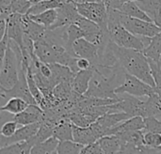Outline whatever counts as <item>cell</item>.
<instances>
[{
    "instance_id": "obj_1",
    "label": "cell",
    "mask_w": 161,
    "mask_h": 154,
    "mask_svg": "<svg viewBox=\"0 0 161 154\" xmlns=\"http://www.w3.org/2000/svg\"><path fill=\"white\" fill-rule=\"evenodd\" d=\"M111 46L118 57L121 66L125 70L127 73L141 79L155 88L156 85L152 75L150 64L143 52L120 47L116 45L112 40Z\"/></svg>"
},
{
    "instance_id": "obj_2",
    "label": "cell",
    "mask_w": 161,
    "mask_h": 154,
    "mask_svg": "<svg viewBox=\"0 0 161 154\" xmlns=\"http://www.w3.org/2000/svg\"><path fill=\"white\" fill-rule=\"evenodd\" d=\"M22 58L21 47L15 41L9 40L5 57L1 60L0 89L9 90L18 83Z\"/></svg>"
},
{
    "instance_id": "obj_3",
    "label": "cell",
    "mask_w": 161,
    "mask_h": 154,
    "mask_svg": "<svg viewBox=\"0 0 161 154\" xmlns=\"http://www.w3.org/2000/svg\"><path fill=\"white\" fill-rule=\"evenodd\" d=\"M110 40L118 46L143 52L145 49L144 43L141 37H138L128 31L121 24H110L108 26Z\"/></svg>"
},
{
    "instance_id": "obj_4",
    "label": "cell",
    "mask_w": 161,
    "mask_h": 154,
    "mask_svg": "<svg viewBox=\"0 0 161 154\" xmlns=\"http://www.w3.org/2000/svg\"><path fill=\"white\" fill-rule=\"evenodd\" d=\"M119 96L120 101L108 106L110 113H125L131 118H146L145 101H142L141 99L128 94H122Z\"/></svg>"
},
{
    "instance_id": "obj_5",
    "label": "cell",
    "mask_w": 161,
    "mask_h": 154,
    "mask_svg": "<svg viewBox=\"0 0 161 154\" xmlns=\"http://www.w3.org/2000/svg\"><path fill=\"white\" fill-rule=\"evenodd\" d=\"M26 71L27 68L22 66L21 64V68L19 72V80L18 83L15 85V87L9 90L0 89V97L2 101H6L7 103L11 98H21L30 105H38L36 100L32 96L28 88L27 79H26Z\"/></svg>"
},
{
    "instance_id": "obj_6",
    "label": "cell",
    "mask_w": 161,
    "mask_h": 154,
    "mask_svg": "<svg viewBox=\"0 0 161 154\" xmlns=\"http://www.w3.org/2000/svg\"><path fill=\"white\" fill-rule=\"evenodd\" d=\"M78 13L97 24L102 29H108V8L103 2L94 3H76Z\"/></svg>"
},
{
    "instance_id": "obj_7",
    "label": "cell",
    "mask_w": 161,
    "mask_h": 154,
    "mask_svg": "<svg viewBox=\"0 0 161 154\" xmlns=\"http://www.w3.org/2000/svg\"><path fill=\"white\" fill-rule=\"evenodd\" d=\"M120 23L128 31L138 37L153 38L161 32V28L155 23L131 18L123 14L122 12L120 16Z\"/></svg>"
},
{
    "instance_id": "obj_8",
    "label": "cell",
    "mask_w": 161,
    "mask_h": 154,
    "mask_svg": "<svg viewBox=\"0 0 161 154\" xmlns=\"http://www.w3.org/2000/svg\"><path fill=\"white\" fill-rule=\"evenodd\" d=\"M155 93V88L141 79L126 73L124 83L115 90L116 95L128 94L134 97H149Z\"/></svg>"
},
{
    "instance_id": "obj_9",
    "label": "cell",
    "mask_w": 161,
    "mask_h": 154,
    "mask_svg": "<svg viewBox=\"0 0 161 154\" xmlns=\"http://www.w3.org/2000/svg\"><path fill=\"white\" fill-rule=\"evenodd\" d=\"M23 16L18 13L10 14L7 19V35L10 40L15 41L21 48L23 47V40L25 36Z\"/></svg>"
},
{
    "instance_id": "obj_10",
    "label": "cell",
    "mask_w": 161,
    "mask_h": 154,
    "mask_svg": "<svg viewBox=\"0 0 161 154\" xmlns=\"http://www.w3.org/2000/svg\"><path fill=\"white\" fill-rule=\"evenodd\" d=\"M41 126V122L26 125V126H20L19 129L16 131V133L8 138L1 136L0 138V147L4 148L8 145L18 143V142H23V141H28L32 137L36 135L38 133L39 129Z\"/></svg>"
},
{
    "instance_id": "obj_11",
    "label": "cell",
    "mask_w": 161,
    "mask_h": 154,
    "mask_svg": "<svg viewBox=\"0 0 161 154\" xmlns=\"http://www.w3.org/2000/svg\"><path fill=\"white\" fill-rule=\"evenodd\" d=\"M73 50L76 57L86 58L90 60L92 65H96L99 58V49L97 46L87 40L85 38L79 39L73 44Z\"/></svg>"
},
{
    "instance_id": "obj_12",
    "label": "cell",
    "mask_w": 161,
    "mask_h": 154,
    "mask_svg": "<svg viewBox=\"0 0 161 154\" xmlns=\"http://www.w3.org/2000/svg\"><path fill=\"white\" fill-rule=\"evenodd\" d=\"M44 111L39 105H29L24 112L13 116L10 119L20 126H26L41 122L43 119Z\"/></svg>"
},
{
    "instance_id": "obj_13",
    "label": "cell",
    "mask_w": 161,
    "mask_h": 154,
    "mask_svg": "<svg viewBox=\"0 0 161 154\" xmlns=\"http://www.w3.org/2000/svg\"><path fill=\"white\" fill-rule=\"evenodd\" d=\"M131 119V117L125 113H108L100 117L95 122L106 132V136H108L109 131L124 121Z\"/></svg>"
},
{
    "instance_id": "obj_14",
    "label": "cell",
    "mask_w": 161,
    "mask_h": 154,
    "mask_svg": "<svg viewBox=\"0 0 161 154\" xmlns=\"http://www.w3.org/2000/svg\"><path fill=\"white\" fill-rule=\"evenodd\" d=\"M94 73V69L80 71L78 72L74 78L73 82V90L79 96H84L89 89L90 83L92 79Z\"/></svg>"
},
{
    "instance_id": "obj_15",
    "label": "cell",
    "mask_w": 161,
    "mask_h": 154,
    "mask_svg": "<svg viewBox=\"0 0 161 154\" xmlns=\"http://www.w3.org/2000/svg\"><path fill=\"white\" fill-rule=\"evenodd\" d=\"M73 133L74 141L84 147L94 144L99 140L92 126H89L87 128H80L73 125Z\"/></svg>"
},
{
    "instance_id": "obj_16",
    "label": "cell",
    "mask_w": 161,
    "mask_h": 154,
    "mask_svg": "<svg viewBox=\"0 0 161 154\" xmlns=\"http://www.w3.org/2000/svg\"><path fill=\"white\" fill-rule=\"evenodd\" d=\"M143 130H145L144 119L142 117H134L124 121L117 127L111 129L108 135H115L119 133L129 132V131H143Z\"/></svg>"
},
{
    "instance_id": "obj_17",
    "label": "cell",
    "mask_w": 161,
    "mask_h": 154,
    "mask_svg": "<svg viewBox=\"0 0 161 154\" xmlns=\"http://www.w3.org/2000/svg\"><path fill=\"white\" fill-rule=\"evenodd\" d=\"M23 24L25 34L27 35L34 42L41 40L47 29L44 26L33 22L27 15L23 16Z\"/></svg>"
},
{
    "instance_id": "obj_18",
    "label": "cell",
    "mask_w": 161,
    "mask_h": 154,
    "mask_svg": "<svg viewBox=\"0 0 161 154\" xmlns=\"http://www.w3.org/2000/svg\"><path fill=\"white\" fill-rule=\"evenodd\" d=\"M54 137H56L59 142L64 141H74L73 124L69 118H63L58 126L54 130Z\"/></svg>"
},
{
    "instance_id": "obj_19",
    "label": "cell",
    "mask_w": 161,
    "mask_h": 154,
    "mask_svg": "<svg viewBox=\"0 0 161 154\" xmlns=\"http://www.w3.org/2000/svg\"><path fill=\"white\" fill-rule=\"evenodd\" d=\"M67 0H41L34 3L30 8L26 15H37L50 9H59L61 8Z\"/></svg>"
},
{
    "instance_id": "obj_20",
    "label": "cell",
    "mask_w": 161,
    "mask_h": 154,
    "mask_svg": "<svg viewBox=\"0 0 161 154\" xmlns=\"http://www.w3.org/2000/svg\"><path fill=\"white\" fill-rule=\"evenodd\" d=\"M123 14L135 18V19H140L142 21L146 22H153L152 19L140 8V6L137 4V2H127L122 5L121 8L119 9ZM154 23V22H153Z\"/></svg>"
},
{
    "instance_id": "obj_21",
    "label": "cell",
    "mask_w": 161,
    "mask_h": 154,
    "mask_svg": "<svg viewBox=\"0 0 161 154\" xmlns=\"http://www.w3.org/2000/svg\"><path fill=\"white\" fill-rule=\"evenodd\" d=\"M122 144H128L135 147H142L144 145V132L143 131H129L119 133L115 135Z\"/></svg>"
},
{
    "instance_id": "obj_22",
    "label": "cell",
    "mask_w": 161,
    "mask_h": 154,
    "mask_svg": "<svg viewBox=\"0 0 161 154\" xmlns=\"http://www.w3.org/2000/svg\"><path fill=\"white\" fill-rule=\"evenodd\" d=\"M97 143L105 154H119L122 148V143L116 135L104 136Z\"/></svg>"
},
{
    "instance_id": "obj_23",
    "label": "cell",
    "mask_w": 161,
    "mask_h": 154,
    "mask_svg": "<svg viewBox=\"0 0 161 154\" xmlns=\"http://www.w3.org/2000/svg\"><path fill=\"white\" fill-rule=\"evenodd\" d=\"M30 104L21 98H11L0 108L1 112H6L9 115L16 116L24 112Z\"/></svg>"
},
{
    "instance_id": "obj_24",
    "label": "cell",
    "mask_w": 161,
    "mask_h": 154,
    "mask_svg": "<svg viewBox=\"0 0 161 154\" xmlns=\"http://www.w3.org/2000/svg\"><path fill=\"white\" fill-rule=\"evenodd\" d=\"M27 16L33 22L48 29L56 23L58 19V9H50V10H46L37 15H27Z\"/></svg>"
},
{
    "instance_id": "obj_25",
    "label": "cell",
    "mask_w": 161,
    "mask_h": 154,
    "mask_svg": "<svg viewBox=\"0 0 161 154\" xmlns=\"http://www.w3.org/2000/svg\"><path fill=\"white\" fill-rule=\"evenodd\" d=\"M144 56L156 62L159 61L161 56V32L151 39L150 44L143 51Z\"/></svg>"
},
{
    "instance_id": "obj_26",
    "label": "cell",
    "mask_w": 161,
    "mask_h": 154,
    "mask_svg": "<svg viewBox=\"0 0 161 154\" xmlns=\"http://www.w3.org/2000/svg\"><path fill=\"white\" fill-rule=\"evenodd\" d=\"M145 104H146V118H150V117L158 118L161 113V97L158 93H156V91L151 96L146 97Z\"/></svg>"
},
{
    "instance_id": "obj_27",
    "label": "cell",
    "mask_w": 161,
    "mask_h": 154,
    "mask_svg": "<svg viewBox=\"0 0 161 154\" xmlns=\"http://www.w3.org/2000/svg\"><path fill=\"white\" fill-rule=\"evenodd\" d=\"M33 145L28 141H23L8 145L0 149L1 154H30Z\"/></svg>"
},
{
    "instance_id": "obj_28",
    "label": "cell",
    "mask_w": 161,
    "mask_h": 154,
    "mask_svg": "<svg viewBox=\"0 0 161 154\" xmlns=\"http://www.w3.org/2000/svg\"><path fill=\"white\" fill-rule=\"evenodd\" d=\"M59 141L56 137H51L46 141L33 146L30 154H52L58 149Z\"/></svg>"
},
{
    "instance_id": "obj_29",
    "label": "cell",
    "mask_w": 161,
    "mask_h": 154,
    "mask_svg": "<svg viewBox=\"0 0 161 154\" xmlns=\"http://www.w3.org/2000/svg\"><path fill=\"white\" fill-rule=\"evenodd\" d=\"M161 0H139L137 4L154 22L160 6Z\"/></svg>"
},
{
    "instance_id": "obj_30",
    "label": "cell",
    "mask_w": 161,
    "mask_h": 154,
    "mask_svg": "<svg viewBox=\"0 0 161 154\" xmlns=\"http://www.w3.org/2000/svg\"><path fill=\"white\" fill-rule=\"evenodd\" d=\"M84 146L75 141H64L59 142L56 151L58 154H80Z\"/></svg>"
},
{
    "instance_id": "obj_31",
    "label": "cell",
    "mask_w": 161,
    "mask_h": 154,
    "mask_svg": "<svg viewBox=\"0 0 161 154\" xmlns=\"http://www.w3.org/2000/svg\"><path fill=\"white\" fill-rule=\"evenodd\" d=\"M82 38H85V34L77 24H72L69 26H67V40H68V45L71 49H73V44L76 40Z\"/></svg>"
},
{
    "instance_id": "obj_32",
    "label": "cell",
    "mask_w": 161,
    "mask_h": 154,
    "mask_svg": "<svg viewBox=\"0 0 161 154\" xmlns=\"http://www.w3.org/2000/svg\"><path fill=\"white\" fill-rule=\"evenodd\" d=\"M32 5L33 4L30 0H12L9 5V8L12 13L26 15Z\"/></svg>"
},
{
    "instance_id": "obj_33",
    "label": "cell",
    "mask_w": 161,
    "mask_h": 154,
    "mask_svg": "<svg viewBox=\"0 0 161 154\" xmlns=\"http://www.w3.org/2000/svg\"><path fill=\"white\" fill-rule=\"evenodd\" d=\"M149 64H150V68H151V72H152V75L155 81V91L156 93H158L161 97V67L158 62H156L154 60L148 59Z\"/></svg>"
},
{
    "instance_id": "obj_34",
    "label": "cell",
    "mask_w": 161,
    "mask_h": 154,
    "mask_svg": "<svg viewBox=\"0 0 161 154\" xmlns=\"http://www.w3.org/2000/svg\"><path fill=\"white\" fill-rule=\"evenodd\" d=\"M144 145L149 148L158 149L161 147V135L157 133L144 132Z\"/></svg>"
},
{
    "instance_id": "obj_35",
    "label": "cell",
    "mask_w": 161,
    "mask_h": 154,
    "mask_svg": "<svg viewBox=\"0 0 161 154\" xmlns=\"http://www.w3.org/2000/svg\"><path fill=\"white\" fill-rule=\"evenodd\" d=\"M19 127H20V125L13 120L5 121L1 127V131H0L1 136L6 137V138L11 137L16 133V131L19 129Z\"/></svg>"
},
{
    "instance_id": "obj_36",
    "label": "cell",
    "mask_w": 161,
    "mask_h": 154,
    "mask_svg": "<svg viewBox=\"0 0 161 154\" xmlns=\"http://www.w3.org/2000/svg\"><path fill=\"white\" fill-rule=\"evenodd\" d=\"M145 122V132H151V133H157L161 135V120L155 118L150 117L144 119Z\"/></svg>"
},
{
    "instance_id": "obj_37",
    "label": "cell",
    "mask_w": 161,
    "mask_h": 154,
    "mask_svg": "<svg viewBox=\"0 0 161 154\" xmlns=\"http://www.w3.org/2000/svg\"><path fill=\"white\" fill-rule=\"evenodd\" d=\"M80 154H105L104 151H102V149L100 148L99 144L96 142L94 144L89 145V146H85L81 151Z\"/></svg>"
},
{
    "instance_id": "obj_38",
    "label": "cell",
    "mask_w": 161,
    "mask_h": 154,
    "mask_svg": "<svg viewBox=\"0 0 161 154\" xmlns=\"http://www.w3.org/2000/svg\"><path fill=\"white\" fill-rule=\"evenodd\" d=\"M76 67L78 69V71H87V70H91L93 68L92 63L86 59V58H77L76 60Z\"/></svg>"
},
{
    "instance_id": "obj_39",
    "label": "cell",
    "mask_w": 161,
    "mask_h": 154,
    "mask_svg": "<svg viewBox=\"0 0 161 154\" xmlns=\"http://www.w3.org/2000/svg\"><path fill=\"white\" fill-rule=\"evenodd\" d=\"M154 23L161 28V2H160V6H159V8H158V11L157 13V16L154 20Z\"/></svg>"
},
{
    "instance_id": "obj_40",
    "label": "cell",
    "mask_w": 161,
    "mask_h": 154,
    "mask_svg": "<svg viewBox=\"0 0 161 154\" xmlns=\"http://www.w3.org/2000/svg\"><path fill=\"white\" fill-rule=\"evenodd\" d=\"M12 0H0V8H9V5Z\"/></svg>"
},
{
    "instance_id": "obj_41",
    "label": "cell",
    "mask_w": 161,
    "mask_h": 154,
    "mask_svg": "<svg viewBox=\"0 0 161 154\" xmlns=\"http://www.w3.org/2000/svg\"><path fill=\"white\" fill-rule=\"evenodd\" d=\"M94 2H103V0H78L77 3H94Z\"/></svg>"
},
{
    "instance_id": "obj_42",
    "label": "cell",
    "mask_w": 161,
    "mask_h": 154,
    "mask_svg": "<svg viewBox=\"0 0 161 154\" xmlns=\"http://www.w3.org/2000/svg\"><path fill=\"white\" fill-rule=\"evenodd\" d=\"M30 1H31L32 4H34V3H37V2H39V1H41V0H30Z\"/></svg>"
},
{
    "instance_id": "obj_43",
    "label": "cell",
    "mask_w": 161,
    "mask_h": 154,
    "mask_svg": "<svg viewBox=\"0 0 161 154\" xmlns=\"http://www.w3.org/2000/svg\"><path fill=\"white\" fill-rule=\"evenodd\" d=\"M158 63H159V65H160V67H161V56H160V58H159V61H158Z\"/></svg>"
},
{
    "instance_id": "obj_44",
    "label": "cell",
    "mask_w": 161,
    "mask_h": 154,
    "mask_svg": "<svg viewBox=\"0 0 161 154\" xmlns=\"http://www.w3.org/2000/svg\"><path fill=\"white\" fill-rule=\"evenodd\" d=\"M157 119H160L161 120V113H160V115L158 116V118H157Z\"/></svg>"
},
{
    "instance_id": "obj_45",
    "label": "cell",
    "mask_w": 161,
    "mask_h": 154,
    "mask_svg": "<svg viewBox=\"0 0 161 154\" xmlns=\"http://www.w3.org/2000/svg\"><path fill=\"white\" fill-rule=\"evenodd\" d=\"M71 1H74V2H75V3H77V2H78V0H71Z\"/></svg>"
},
{
    "instance_id": "obj_46",
    "label": "cell",
    "mask_w": 161,
    "mask_h": 154,
    "mask_svg": "<svg viewBox=\"0 0 161 154\" xmlns=\"http://www.w3.org/2000/svg\"><path fill=\"white\" fill-rule=\"evenodd\" d=\"M52 154H58V153H57V151H55V152H53Z\"/></svg>"
},
{
    "instance_id": "obj_47",
    "label": "cell",
    "mask_w": 161,
    "mask_h": 154,
    "mask_svg": "<svg viewBox=\"0 0 161 154\" xmlns=\"http://www.w3.org/2000/svg\"><path fill=\"white\" fill-rule=\"evenodd\" d=\"M158 150H159V151H161V147L160 148H158Z\"/></svg>"
}]
</instances>
